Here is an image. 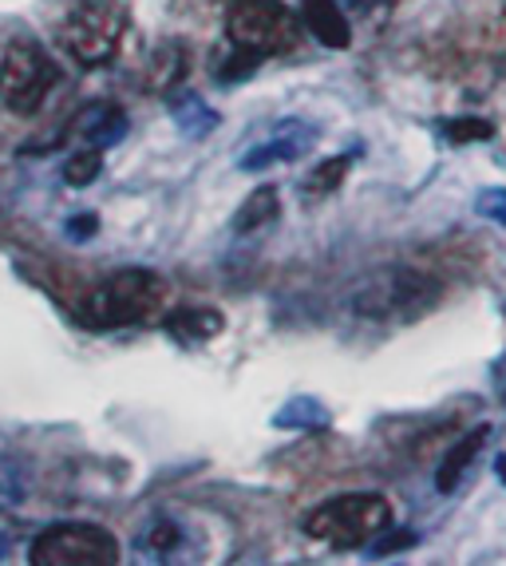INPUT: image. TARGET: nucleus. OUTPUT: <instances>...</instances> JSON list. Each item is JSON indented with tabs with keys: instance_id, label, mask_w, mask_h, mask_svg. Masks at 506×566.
Wrapping results in <instances>:
<instances>
[{
	"instance_id": "f257e3e1",
	"label": "nucleus",
	"mask_w": 506,
	"mask_h": 566,
	"mask_svg": "<svg viewBox=\"0 0 506 566\" xmlns=\"http://www.w3.org/2000/svg\"><path fill=\"white\" fill-rule=\"evenodd\" d=\"M443 302V282L415 265H380L348 285L345 305L357 322L400 329L435 310Z\"/></svg>"
},
{
	"instance_id": "f03ea898",
	"label": "nucleus",
	"mask_w": 506,
	"mask_h": 566,
	"mask_svg": "<svg viewBox=\"0 0 506 566\" xmlns=\"http://www.w3.org/2000/svg\"><path fill=\"white\" fill-rule=\"evenodd\" d=\"M167 302V282H162L155 270H119L112 274L104 285H95L84 297V325L107 333V329H123V325H139L147 317L162 310Z\"/></svg>"
},
{
	"instance_id": "7ed1b4c3",
	"label": "nucleus",
	"mask_w": 506,
	"mask_h": 566,
	"mask_svg": "<svg viewBox=\"0 0 506 566\" xmlns=\"http://www.w3.org/2000/svg\"><path fill=\"white\" fill-rule=\"evenodd\" d=\"M392 523V503L372 491H352L337 500L320 503L305 515V535L325 543L333 551H352L372 543Z\"/></svg>"
},
{
	"instance_id": "20e7f679",
	"label": "nucleus",
	"mask_w": 506,
	"mask_h": 566,
	"mask_svg": "<svg viewBox=\"0 0 506 566\" xmlns=\"http://www.w3.org/2000/svg\"><path fill=\"white\" fill-rule=\"evenodd\" d=\"M225 36L234 48H250L262 56L289 52L301 40V17L282 0H234L225 12Z\"/></svg>"
},
{
	"instance_id": "39448f33",
	"label": "nucleus",
	"mask_w": 506,
	"mask_h": 566,
	"mask_svg": "<svg viewBox=\"0 0 506 566\" xmlns=\"http://www.w3.org/2000/svg\"><path fill=\"white\" fill-rule=\"evenodd\" d=\"M127 32V12L115 0H80L67 20L60 24V44L72 52L80 64L95 67L119 52V40Z\"/></svg>"
},
{
	"instance_id": "423d86ee",
	"label": "nucleus",
	"mask_w": 506,
	"mask_h": 566,
	"mask_svg": "<svg viewBox=\"0 0 506 566\" xmlns=\"http://www.w3.org/2000/svg\"><path fill=\"white\" fill-rule=\"evenodd\" d=\"M29 563L36 566H112L119 563V543L95 523H60L32 543Z\"/></svg>"
},
{
	"instance_id": "0eeeda50",
	"label": "nucleus",
	"mask_w": 506,
	"mask_h": 566,
	"mask_svg": "<svg viewBox=\"0 0 506 566\" xmlns=\"http://www.w3.org/2000/svg\"><path fill=\"white\" fill-rule=\"evenodd\" d=\"M52 84H56V67L36 44H12L0 60V99L9 104V112L32 115L44 104Z\"/></svg>"
},
{
	"instance_id": "6e6552de",
	"label": "nucleus",
	"mask_w": 506,
	"mask_h": 566,
	"mask_svg": "<svg viewBox=\"0 0 506 566\" xmlns=\"http://www.w3.org/2000/svg\"><path fill=\"white\" fill-rule=\"evenodd\" d=\"M313 147H317V127L305 119H285L273 127L270 139H262L257 147H250V151L238 159V170H265V167H273V163H297V159H305Z\"/></svg>"
},
{
	"instance_id": "1a4fd4ad",
	"label": "nucleus",
	"mask_w": 506,
	"mask_h": 566,
	"mask_svg": "<svg viewBox=\"0 0 506 566\" xmlns=\"http://www.w3.org/2000/svg\"><path fill=\"white\" fill-rule=\"evenodd\" d=\"M301 29H309L317 44L325 48H348L352 44V24L340 12L337 0H305L301 4Z\"/></svg>"
},
{
	"instance_id": "9d476101",
	"label": "nucleus",
	"mask_w": 506,
	"mask_h": 566,
	"mask_svg": "<svg viewBox=\"0 0 506 566\" xmlns=\"http://www.w3.org/2000/svg\"><path fill=\"white\" fill-rule=\"evenodd\" d=\"M225 329V317L218 310H207V305H182L167 317V333L179 345H207L218 333Z\"/></svg>"
},
{
	"instance_id": "9b49d317",
	"label": "nucleus",
	"mask_w": 506,
	"mask_h": 566,
	"mask_svg": "<svg viewBox=\"0 0 506 566\" xmlns=\"http://www.w3.org/2000/svg\"><path fill=\"white\" fill-rule=\"evenodd\" d=\"M139 555L150 558V563H170V558H179V551L187 547V531H182L179 520H170V515H155L147 527L139 531Z\"/></svg>"
},
{
	"instance_id": "f8f14e48",
	"label": "nucleus",
	"mask_w": 506,
	"mask_h": 566,
	"mask_svg": "<svg viewBox=\"0 0 506 566\" xmlns=\"http://www.w3.org/2000/svg\"><path fill=\"white\" fill-rule=\"evenodd\" d=\"M328 424H333V412L309 392H297L273 412V428H285V432H320Z\"/></svg>"
},
{
	"instance_id": "ddd939ff",
	"label": "nucleus",
	"mask_w": 506,
	"mask_h": 566,
	"mask_svg": "<svg viewBox=\"0 0 506 566\" xmlns=\"http://www.w3.org/2000/svg\"><path fill=\"white\" fill-rule=\"evenodd\" d=\"M487 436H491V424H478L475 432H467L460 440V444L451 448L447 455H443V463H440V472H435V491H455L460 488V480H463V472L471 468V460L478 455V448L487 444Z\"/></svg>"
},
{
	"instance_id": "4468645a",
	"label": "nucleus",
	"mask_w": 506,
	"mask_h": 566,
	"mask_svg": "<svg viewBox=\"0 0 506 566\" xmlns=\"http://www.w3.org/2000/svg\"><path fill=\"white\" fill-rule=\"evenodd\" d=\"M282 190L277 187H262L253 190L250 199L242 202V210L234 214V234H257V230H265L270 222H277V214H282Z\"/></svg>"
},
{
	"instance_id": "2eb2a0df",
	"label": "nucleus",
	"mask_w": 506,
	"mask_h": 566,
	"mask_svg": "<svg viewBox=\"0 0 506 566\" xmlns=\"http://www.w3.org/2000/svg\"><path fill=\"white\" fill-rule=\"evenodd\" d=\"M80 135L92 139V147H112L127 135V115L115 104H92L80 119Z\"/></svg>"
},
{
	"instance_id": "dca6fc26",
	"label": "nucleus",
	"mask_w": 506,
	"mask_h": 566,
	"mask_svg": "<svg viewBox=\"0 0 506 566\" xmlns=\"http://www.w3.org/2000/svg\"><path fill=\"white\" fill-rule=\"evenodd\" d=\"M32 463L24 455H0V511H12L29 500Z\"/></svg>"
},
{
	"instance_id": "f3484780",
	"label": "nucleus",
	"mask_w": 506,
	"mask_h": 566,
	"mask_svg": "<svg viewBox=\"0 0 506 566\" xmlns=\"http://www.w3.org/2000/svg\"><path fill=\"white\" fill-rule=\"evenodd\" d=\"M147 87L150 92H170V87L179 84L182 76H187V48L179 44V40H170V44H162L159 52H155V60H150V72H147Z\"/></svg>"
},
{
	"instance_id": "a211bd4d",
	"label": "nucleus",
	"mask_w": 506,
	"mask_h": 566,
	"mask_svg": "<svg viewBox=\"0 0 506 566\" xmlns=\"http://www.w3.org/2000/svg\"><path fill=\"white\" fill-rule=\"evenodd\" d=\"M170 115H175V127H179L187 139H207L218 127V112L202 104L198 95H182L179 104L170 107Z\"/></svg>"
},
{
	"instance_id": "6ab92c4d",
	"label": "nucleus",
	"mask_w": 506,
	"mask_h": 566,
	"mask_svg": "<svg viewBox=\"0 0 506 566\" xmlns=\"http://www.w3.org/2000/svg\"><path fill=\"white\" fill-rule=\"evenodd\" d=\"M348 170H352V159H348V155H333V159L317 163V167L301 179V195H309V199H313V195H317V199H320V195H333V190L345 182Z\"/></svg>"
},
{
	"instance_id": "aec40b11",
	"label": "nucleus",
	"mask_w": 506,
	"mask_h": 566,
	"mask_svg": "<svg viewBox=\"0 0 506 566\" xmlns=\"http://www.w3.org/2000/svg\"><path fill=\"white\" fill-rule=\"evenodd\" d=\"M440 135L455 147H467V143H487L495 135V123L478 119V115H460V119H443Z\"/></svg>"
},
{
	"instance_id": "412c9836",
	"label": "nucleus",
	"mask_w": 506,
	"mask_h": 566,
	"mask_svg": "<svg viewBox=\"0 0 506 566\" xmlns=\"http://www.w3.org/2000/svg\"><path fill=\"white\" fill-rule=\"evenodd\" d=\"M99 170H104V151L99 147H84V151H75L64 163V182L67 187H92L99 179Z\"/></svg>"
},
{
	"instance_id": "4be33fe9",
	"label": "nucleus",
	"mask_w": 506,
	"mask_h": 566,
	"mask_svg": "<svg viewBox=\"0 0 506 566\" xmlns=\"http://www.w3.org/2000/svg\"><path fill=\"white\" fill-rule=\"evenodd\" d=\"M337 4L348 17V24H368V29L384 24L392 12V0H337Z\"/></svg>"
},
{
	"instance_id": "5701e85b",
	"label": "nucleus",
	"mask_w": 506,
	"mask_h": 566,
	"mask_svg": "<svg viewBox=\"0 0 506 566\" xmlns=\"http://www.w3.org/2000/svg\"><path fill=\"white\" fill-rule=\"evenodd\" d=\"M415 543H420V535H415V531L392 527V523H388V527L372 538V551H368V555L384 558V555H396V551H403V547H415Z\"/></svg>"
},
{
	"instance_id": "b1692460",
	"label": "nucleus",
	"mask_w": 506,
	"mask_h": 566,
	"mask_svg": "<svg viewBox=\"0 0 506 566\" xmlns=\"http://www.w3.org/2000/svg\"><path fill=\"white\" fill-rule=\"evenodd\" d=\"M475 214H483V218H491V222H498V227H506V187L478 190Z\"/></svg>"
},
{
	"instance_id": "393cba45",
	"label": "nucleus",
	"mask_w": 506,
	"mask_h": 566,
	"mask_svg": "<svg viewBox=\"0 0 506 566\" xmlns=\"http://www.w3.org/2000/svg\"><path fill=\"white\" fill-rule=\"evenodd\" d=\"M99 227V218L95 214H84V218H72L67 222V230H72V238H92V230Z\"/></svg>"
},
{
	"instance_id": "a878e982",
	"label": "nucleus",
	"mask_w": 506,
	"mask_h": 566,
	"mask_svg": "<svg viewBox=\"0 0 506 566\" xmlns=\"http://www.w3.org/2000/svg\"><path fill=\"white\" fill-rule=\"evenodd\" d=\"M9 551H12L9 535H0V563H4V558H9Z\"/></svg>"
},
{
	"instance_id": "bb28decb",
	"label": "nucleus",
	"mask_w": 506,
	"mask_h": 566,
	"mask_svg": "<svg viewBox=\"0 0 506 566\" xmlns=\"http://www.w3.org/2000/svg\"><path fill=\"white\" fill-rule=\"evenodd\" d=\"M498 475H503V480H506V460H498Z\"/></svg>"
}]
</instances>
